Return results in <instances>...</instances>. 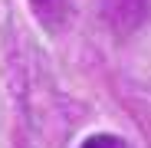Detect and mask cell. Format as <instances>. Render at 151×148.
<instances>
[{
	"instance_id": "obj_2",
	"label": "cell",
	"mask_w": 151,
	"mask_h": 148,
	"mask_svg": "<svg viewBox=\"0 0 151 148\" xmlns=\"http://www.w3.org/2000/svg\"><path fill=\"white\" fill-rule=\"evenodd\" d=\"M30 7L36 10L40 20L53 23V20H63L69 13V0H30Z\"/></svg>"
},
{
	"instance_id": "obj_3",
	"label": "cell",
	"mask_w": 151,
	"mask_h": 148,
	"mask_svg": "<svg viewBox=\"0 0 151 148\" xmlns=\"http://www.w3.org/2000/svg\"><path fill=\"white\" fill-rule=\"evenodd\" d=\"M79 148H128V142H125V138H118V135H89Z\"/></svg>"
},
{
	"instance_id": "obj_1",
	"label": "cell",
	"mask_w": 151,
	"mask_h": 148,
	"mask_svg": "<svg viewBox=\"0 0 151 148\" xmlns=\"http://www.w3.org/2000/svg\"><path fill=\"white\" fill-rule=\"evenodd\" d=\"M145 7H148V0H105V17H112L115 27H128L125 17L132 13V20L138 23L141 13H145Z\"/></svg>"
}]
</instances>
